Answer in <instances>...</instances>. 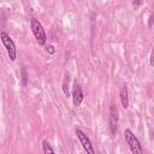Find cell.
I'll return each instance as SVG.
<instances>
[{"instance_id":"6da1fadb","label":"cell","mask_w":154,"mask_h":154,"mask_svg":"<svg viewBox=\"0 0 154 154\" xmlns=\"http://www.w3.org/2000/svg\"><path fill=\"white\" fill-rule=\"evenodd\" d=\"M124 138H125V142L128 143L129 149L132 154H143V148H142L138 138L135 136V134L130 129L124 130Z\"/></svg>"},{"instance_id":"7a4b0ae2","label":"cell","mask_w":154,"mask_h":154,"mask_svg":"<svg viewBox=\"0 0 154 154\" xmlns=\"http://www.w3.org/2000/svg\"><path fill=\"white\" fill-rule=\"evenodd\" d=\"M30 26H31V31H32V34H34L37 43L40 46H43L46 43V41H47V36H46V32L43 30L42 24L38 22V19L32 18L31 22H30Z\"/></svg>"},{"instance_id":"3957f363","label":"cell","mask_w":154,"mask_h":154,"mask_svg":"<svg viewBox=\"0 0 154 154\" xmlns=\"http://www.w3.org/2000/svg\"><path fill=\"white\" fill-rule=\"evenodd\" d=\"M0 40L4 45V47L6 48V52L8 54V58L11 61H14L17 58V49H16V45L13 42V40L10 37V35L5 31H2L0 34Z\"/></svg>"},{"instance_id":"277c9868","label":"cell","mask_w":154,"mask_h":154,"mask_svg":"<svg viewBox=\"0 0 154 154\" xmlns=\"http://www.w3.org/2000/svg\"><path fill=\"white\" fill-rule=\"evenodd\" d=\"M76 135H77V138L79 140L83 149L85 150L87 154H96L95 153V149H94V146L91 144V141L90 138L81 130V129H76Z\"/></svg>"},{"instance_id":"5b68a950","label":"cell","mask_w":154,"mask_h":154,"mask_svg":"<svg viewBox=\"0 0 154 154\" xmlns=\"http://www.w3.org/2000/svg\"><path fill=\"white\" fill-rule=\"evenodd\" d=\"M108 125H109V131L112 136H116L117 129H118V109L114 105L111 106L109 108V117H108Z\"/></svg>"},{"instance_id":"8992f818","label":"cell","mask_w":154,"mask_h":154,"mask_svg":"<svg viewBox=\"0 0 154 154\" xmlns=\"http://www.w3.org/2000/svg\"><path fill=\"white\" fill-rule=\"evenodd\" d=\"M72 101H73V105L76 107H78L83 101V91H82V88L79 85H76V88L72 91Z\"/></svg>"},{"instance_id":"52a82bcc","label":"cell","mask_w":154,"mask_h":154,"mask_svg":"<svg viewBox=\"0 0 154 154\" xmlns=\"http://www.w3.org/2000/svg\"><path fill=\"white\" fill-rule=\"evenodd\" d=\"M119 99H120L122 106H123L124 108H128V107H129V96H128V88H126V85H123V87L120 88Z\"/></svg>"},{"instance_id":"ba28073f","label":"cell","mask_w":154,"mask_h":154,"mask_svg":"<svg viewBox=\"0 0 154 154\" xmlns=\"http://www.w3.org/2000/svg\"><path fill=\"white\" fill-rule=\"evenodd\" d=\"M42 149H43V154H55L53 148H52V146H51V143L48 141H46V140L42 142Z\"/></svg>"},{"instance_id":"9c48e42d","label":"cell","mask_w":154,"mask_h":154,"mask_svg":"<svg viewBox=\"0 0 154 154\" xmlns=\"http://www.w3.org/2000/svg\"><path fill=\"white\" fill-rule=\"evenodd\" d=\"M26 79H28L26 69H25V67H22V85H23V87L26 85Z\"/></svg>"},{"instance_id":"30bf717a","label":"cell","mask_w":154,"mask_h":154,"mask_svg":"<svg viewBox=\"0 0 154 154\" xmlns=\"http://www.w3.org/2000/svg\"><path fill=\"white\" fill-rule=\"evenodd\" d=\"M47 52H48L49 54H53V53H55V48H54V46L49 45V46L47 47Z\"/></svg>"},{"instance_id":"8fae6325","label":"cell","mask_w":154,"mask_h":154,"mask_svg":"<svg viewBox=\"0 0 154 154\" xmlns=\"http://www.w3.org/2000/svg\"><path fill=\"white\" fill-rule=\"evenodd\" d=\"M63 90H64V94H65L66 96H69V89H67L66 83H64V84H63Z\"/></svg>"},{"instance_id":"7c38bea8","label":"cell","mask_w":154,"mask_h":154,"mask_svg":"<svg viewBox=\"0 0 154 154\" xmlns=\"http://www.w3.org/2000/svg\"><path fill=\"white\" fill-rule=\"evenodd\" d=\"M150 65H153V53L150 54Z\"/></svg>"}]
</instances>
